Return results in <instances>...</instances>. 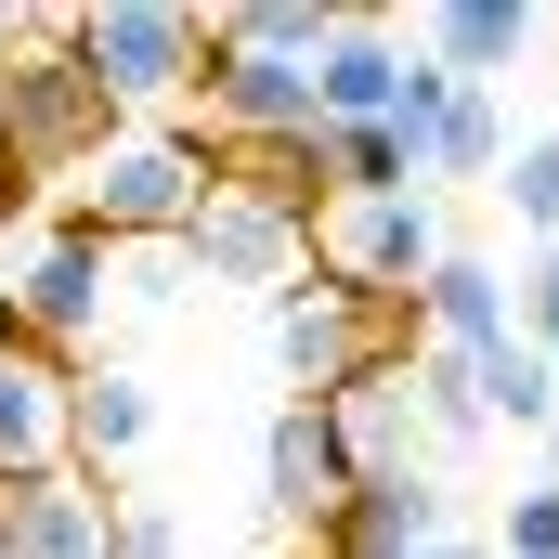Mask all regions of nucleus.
Returning <instances> with one entry per match:
<instances>
[{"label": "nucleus", "instance_id": "9b49d317", "mask_svg": "<svg viewBox=\"0 0 559 559\" xmlns=\"http://www.w3.org/2000/svg\"><path fill=\"white\" fill-rule=\"evenodd\" d=\"M417 338L429 352H468V365L508 352V338H521V286L495 274V261H468V248H442V274L417 286Z\"/></svg>", "mask_w": 559, "mask_h": 559}, {"label": "nucleus", "instance_id": "f3484780", "mask_svg": "<svg viewBox=\"0 0 559 559\" xmlns=\"http://www.w3.org/2000/svg\"><path fill=\"white\" fill-rule=\"evenodd\" d=\"M481 417H508V429H547V417H559V365L534 352V338L481 352Z\"/></svg>", "mask_w": 559, "mask_h": 559}, {"label": "nucleus", "instance_id": "1a4fd4ad", "mask_svg": "<svg viewBox=\"0 0 559 559\" xmlns=\"http://www.w3.org/2000/svg\"><path fill=\"white\" fill-rule=\"evenodd\" d=\"M52 468H79V365L0 352V481H52Z\"/></svg>", "mask_w": 559, "mask_h": 559}, {"label": "nucleus", "instance_id": "f8f14e48", "mask_svg": "<svg viewBox=\"0 0 559 559\" xmlns=\"http://www.w3.org/2000/svg\"><path fill=\"white\" fill-rule=\"evenodd\" d=\"M404 66H417V52H391V26H378V13H352V26L325 39V66H312L325 131H378V118L404 105Z\"/></svg>", "mask_w": 559, "mask_h": 559}, {"label": "nucleus", "instance_id": "6ab92c4d", "mask_svg": "<svg viewBox=\"0 0 559 559\" xmlns=\"http://www.w3.org/2000/svg\"><path fill=\"white\" fill-rule=\"evenodd\" d=\"M417 417L442 429V442L495 429V417H481V365H468V352H417Z\"/></svg>", "mask_w": 559, "mask_h": 559}, {"label": "nucleus", "instance_id": "2eb2a0df", "mask_svg": "<svg viewBox=\"0 0 559 559\" xmlns=\"http://www.w3.org/2000/svg\"><path fill=\"white\" fill-rule=\"evenodd\" d=\"M143 429H156V404H143L131 365H79V468H118V455H143Z\"/></svg>", "mask_w": 559, "mask_h": 559}, {"label": "nucleus", "instance_id": "393cba45", "mask_svg": "<svg viewBox=\"0 0 559 559\" xmlns=\"http://www.w3.org/2000/svg\"><path fill=\"white\" fill-rule=\"evenodd\" d=\"M417 559H481V547H468V534H442V547H417Z\"/></svg>", "mask_w": 559, "mask_h": 559}, {"label": "nucleus", "instance_id": "20e7f679", "mask_svg": "<svg viewBox=\"0 0 559 559\" xmlns=\"http://www.w3.org/2000/svg\"><path fill=\"white\" fill-rule=\"evenodd\" d=\"M66 52L105 79V105H118V118H143V105L195 92L209 26H195V13H169V0H92V13H66Z\"/></svg>", "mask_w": 559, "mask_h": 559}, {"label": "nucleus", "instance_id": "ddd939ff", "mask_svg": "<svg viewBox=\"0 0 559 559\" xmlns=\"http://www.w3.org/2000/svg\"><path fill=\"white\" fill-rule=\"evenodd\" d=\"M417 547H442V495H429L417 468L352 481V508L325 521V559H417Z\"/></svg>", "mask_w": 559, "mask_h": 559}, {"label": "nucleus", "instance_id": "b1692460", "mask_svg": "<svg viewBox=\"0 0 559 559\" xmlns=\"http://www.w3.org/2000/svg\"><path fill=\"white\" fill-rule=\"evenodd\" d=\"M26 195H39V182H26V156H13V131H0V222H26Z\"/></svg>", "mask_w": 559, "mask_h": 559}, {"label": "nucleus", "instance_id": "a211bd4d", "mask_svg": "<svg viewBox=\"0 0 559 559\" xmlns=\"http://www.w3.org/2000/svg\"><path fill=\"white\" fill-rule=\"evenodd\" d=\"M429 169L442 182H508V118H495V92H455V118L429 143Z\"/></svg>", "mask_w": 559, "mask_h": 559}, {"label": "nucleus", "instance_id": "f257e3e1", "mask_svg": "<svg viewBox=\"0 0 559 559\" xmlns=\"http://www.w3.org/2000/svg\"><path fill=\"white\" fill-rule=\"evenodd\" d=\"M209 195H222V156L195 131H169V118H131V131L79 169V209H66V222L105 235V248H182Z\"/></svg>", "mask_w": 559, "mask_h": 559}, {"label": "nucleus", "instance_id": "0eeeda50", "mask_svg": "<svg viewBox=\"0 0 559 559\" xmlns=\"http://www.w3.org/2000/svg\"><path fill=\"white\" fill-rule=\"evenodd\" d=\"M105 286H118V248L105 235H79V222H52V248L13 274V325H26V352H79L92 325H105Z\"/></svg>", "mask_w": 559, "mask_h": 559}, {"label": "nucleus", "instance_id": "423d86ee", "mask_svg": "<svg viewBox=\"0 0 559 559\" xmlns=\"http://www.w3.org/2000/svg\"><path fill=\"white\" fill-rule=\"evenodd\" d=\"M182 261L209 286H261V299H286V286L312 274V209H274V195H209L195 209V235H182Z\"/></svg>", "mask_w": 559, "mask_h": 559}, {"label": "nucleus", "instance_id": "9d476101", "mask_svg": "<svg viewBox=\"0 0 559 559\" xmlns=\"http://www.w3.org/2000/svg\"><path fill=\"white\" fill-rule=\"evenodd\" d=\"M261 495H274L286 521H338V508H352V442H338L325 404L286 391V417L261 429Z\"/></svg>", "mask_w": 559, "mask_h": 559}, {"label": "nucleus", "instance_id": "6e6552de", "mask_svg": "<svg viewBox=\"0 0 559 559\" xmlns=\"http://www.w3.org/2000/svg\"><path fill=\"white\" fill-rule=\"evenodd\" d=\"M0 559H118V495H105V468L0 481Z\"/></svg>", "mask_w": 559, "mask_h": 559}, {"label": "nucleus", "instance_id": "39448f33", "mask_svg": "<svg viewBox=\"0 0 559 559\" xmlns=\"http://www.w3.org/2000/svg\"><path fill=\"white\" fill-rule=\"evenodd\" d=\"M391 352H417V325H378L365 299H338V286H286L274 299V365L299 378V404H338L365 365H391Z\"/></svg>", "mask_w": 559, "mask_h": 559}, {"label": "nucleus", "instance_id": "aec40b11", "mask_svg": "<svg viewBox=\"0 0 559 559\" xmlns=\"http://www.w3.org/2000/svg\"><path fill=\"white\" fill-rule=\"evenodd\" d=\"M495 195H508V209H521V222H534V235L559 248V131L508 143V182H495Z\"/></svg>", "mask_w": 559, "mask_h": 559}, {"label": "nucleus", "instance_id": "4468645a", "mask_svg": "<svg viewBox=\"0 0 559 559\" xmlns=\"http://www.w3.org/2000/svg\"><path fill=\"white\" fill-rule=\"evenodd\" d=\"M417 39H429V66H442V79L495 92V66H521V39H534V0H442Z\"/></svg>", "mask_w": 559, "mask_h": 559}, {"label": "nucleus", "instance_id": "dca6fc26", "mask_svg": "<svg viewBox=\"0 0 559 559\" xmlns=\"http://www.w3.org/2000/svg\"><path fill=\"white\" fill-rule=\"evenodd\" d=\"M325 195H429V169L391 118L378 131H325Z\"/></svg>", "mask_w": 559, "mask_h": 559}, {"label": "nucleus", "instance_id": "f03ea898", "mask_svg": "<svg viewBox=\"0 0 559 559\" xmlns=\"http://www.w3.org/2000/svg\"><path fill=\"white\" fill-rule=\"evenodd\" d=\"M429 274H442L429 195H325V209H312V286L365 299L378 325H417V286Z\"/></svg>", "mask_w": 559, "mask_h": 559}, {"label": "nucleus", "instance_id": "7ed1b4c3", "mask_svg": "<svg viewBox=\"0 0 559 559\" xmlns=\"http://www.w3.org/2000/svg\"><path fill=\"white\" fill-rule=\"evenodd\" d=\"M0 131H13V156H26V182H79V169L131 131V118H118V105H105V79L66 52V26H39V39L0 66Z\"/></svg>", "mask_w": 559, "mask_h": 559}, {"label": "nucleus", "instance_id": "5701e85b", "mask_svg": "<svg viewBox=\"0 0 559 559\" xmlns=\"http://www.w3.org/2000/svg\"><path fill=\"white\" fill-rule=\"evenodd\" d=\"M118 559H182V521L169 508H118Z\"/></svg>", "mask_w": 559, "mask_h": 559}, {"label": "nucleus", "instance_id": "4be33fe9", "mask_svg": "<svg viewBox=\"0 0 559 559\" xmlns=\"http://www.w3.org/2000/svg\"><path fill=\"white\" fill-rule=\"evenodd\" d=\"M521 338H534V352L559 365V248L534 261V274H521Z\"/></svg>", "mask_w": 559, "mask_h": 559}, {"label": "nucleus", "instance_id": "412c9836", "mask_svg": "<svg viewBox=\"0 0 559 559\" xmlns=\"http://www.w3.org/2000/svg\"><path fill=\"white\" fill-rule=\"evenodd\" d=\"M508 559H559V481L508 495Z\"/></svg>", "mask_w": 559, "mask_h": 559}]
</instances>
